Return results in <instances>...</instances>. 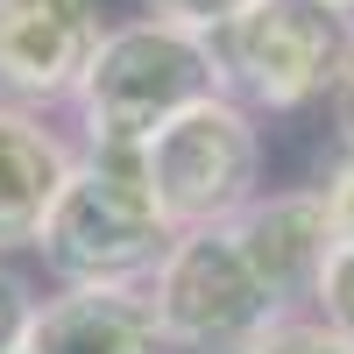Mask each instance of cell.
<instances>
[{
  "instance_id": "30bf717a",
  "label": "cell",
  "mask_w": 354,
  "mask_h": 354,
  "mask_svg": "<svg viewBox=\"0 0 354 354\" xmlns=\"http://www.w3.org/2000/svg\"><path fill=\"white\" fill-rule=\"evenodd\" d=\"M142 8H149V21H163V28H185V36L213 43L220 28H234L241 15H255L262 0H142Z\"/></svg>"
},
{
  "instance_id": "6da1fadb",
  "label": "cell",
  "mask_w": 354,
  "mask_h": 354,
  "mask_svg": "<svg viewBox=\"0 0 354 354\" xmlns=\"http://www.w3.org/2000/svg\"><path fill=\"white\" fill-rule=\"evenodd\" d=\"M170 220L156 213L149 185H142V163L135 149H93V156H71V177L57 192L50 220L36 234V248L64 290L78 283H100V290H142L163 255H170Z\"/></svg>"
},
{
  "instance_id": "5b68a950",
  "label": "cell",
  "mask_w": 354,
  "mask_h": 354,
  "mask_svg": "<svg viewBox=\"0 0 354 354\" xmlns=\"http://www.w3.org/2000/svg\"><path fill=\"white\" fill-rule=\"evenodd\" d=\"M205 50H213L220 93L234 106L290 113V106H305L319 93H333L354 36H347V21H326L319 8H305V0H262L255 15L220 28Z\"/></svg>"
},
{
  "instance_id": "5bb4252c",
  "label": "cell",
  "mask_w": 354,
  "mask_h": 354,
  "mask_svg": "<svg viewBox=\"0 0 354 354\" xmlns=\"http://www.w3.org/2000/svg\"><path fill=\"white\" fill-rule=\"evenodd\" d=\"M319 198H326V213H333L340 248H354V156H340V163H333V177L319 185Z\"/></svg>"
},
{
  "instance_id": "9a60e30c",
  "label": "cell",
  "mask_w": 354,
  "mask_h": 354,
  "mask_svg": "<svg viewBox=\"0 0 354 354\" xmlns=\"http://www.w3.org/2000/svg\"><path fill=\"white\" fill-rule=\"evenodd\" d=\"M333 128H340L347 156H354V50H347V64H340V78H333Z\"/></svg>"
},
{
  "instance_id": "ba28073f",
  "label": "cell",
  "mask_w": 354,
  "mask_h": 354,
  "mask_svg": "<svg viewBox=\"0 0 354 354\" xmlns=\"http://www.w3.org/2000/svg\"><path fill=\"white\" fill-rule=\"evenodd\" d=\"M28 354H163V333L142 290L78 283V290H57L50 305H36Z\"/></svg>"
},
{
  "instance_id": "9c48e42d",
  "label": "cell",
  "mask_w": 354,
  "mask_h": 354,
  "mask_svg": "<svg viewBox=\"0 0 354 354\" xmlns=\"http://www.w3.org/2000/svg\"><path fill=\"white\" fill-rule=\"evenodd\" d=\"M71 177V149L57 142L36 113L0 106V255L36 248V234L50 220L57 192Z\"/></svg>"
},
{
  "instance_id": "4fadbf2b",
  "label": "cell",
  "mask_w": 354,
  "mask_h": 354,
  "mask_svg": "<svg viewBox=\"0 0 354 354\" xmlns=\"http://www.w3.org/2000/svg\"><path fill=\"white\" fill-rule=\"evenodd\" d=\"M248 354H354L347 340H333L319 319H290V326H277L270 340H255Z\"/></svg>"
},
{
  "instance_id": "52a82bcc",
  "label": "cell",
  "mask_w": 354,
  "mask_h": 354,
  "mask_svg": "<svg viewBox=\"0 0 354 354\" xmlns=\"http://www.w3.org/2000/svg\"><path fill=\"white\" fill-rule=\"evenodd\" d=\"M234 234H241V248L255 255V270L270 277V290L283 298V312L298 319V305L319 298V277H326V262L340 248L333 234V213L319 192H277V198H248L241 213H234Z\"/></svg>"
},
{
  "instance_id": "7c38bea8",
  "label": "cell",
  "mask_w": 354,
  "mask_h": 354,
  "mask_svg": "<svg viewBox=\"0 0 354 354\" xmlns=\"http://www.w3.org/2000/svg\"><path fill=\"white\" fill-rule=\"evenodd\" d=\"M28 326H36V298L15 270H0V354H28Z\"/></svg>"
},
{
  "instance_id": "7a4b0ae2",
  "label": "cell",
  "mask_w": 354,
  "mask_h": 354,
  "mask_svg": "<svg viewBox=\"0 0 354 354\" xmlns=\"http://www.w3.org/2000/svg\"><path fill=\"white\" fill-rule=\"evenodd\" d=\"M142 298L156 312L163 347H185V354H248L255 340L290 326L283 298L270 290V277L255 270V255L241 248L234 220L177 234L163 270L142 283Z\"/></svg>"
},
{
  "instance_id": "8992f818",
  "label": "cell",
  "mask_w": 354,
  "mask_h": 354,
  "mask_svg": "<svg viewBox=\"0 0 354 354\" xmlns=\"http://www.w3.org/2000/svg\"><path fill=\"white\" fill-rule=\"evenodd\" d=\"M106 28L93 0H0V93L71 100Z\"/></svg>"
},
{
  "instance_id": "8fae6325",
  "label": "cell",
  "mask_w": 354,
  "mask_h": 354,
  "mask_svg": "<svg viewBox=\"0 0 354 354\" xmlns=\"http://www.w3.org/2000/svg\"><path fill=\"white\" fill-rule=\"evenodd\" d=\"M312 305H319V326L354 347V248H333V262H326V277H319V298H312Z\"/></svg>"
},
{
  "instance_id": "277c9868",
  "label": "cell",
  "mask_w": 354,
  "mask_h": 354,
  "mask_svg": "<svg viewBox=\"0 0 354 354\" xmlns=\"http://www.w3.org/2000/svg\"><path fill=\"white\" fill-rule=\"evenodd\" d=\"M135 163H142V185H149L156 213L170 220V234H198V227L234 220L255 198L262 135H255L248 106H234L227 93H213V100L185 106L177 121H163L135 149Z\"/></svg>"
},
{
  "instance_id": "3957f363",
  "label": "cell",
  "mask_w": 354,
  "mask_h": 354,
  "mask_svg": "<svg viewBox=\"0 0 354 354\" xmlns=\"http://www.w3.org/2000/svg\"><path fill=\"white\" fill-rule=\"evenodd\" d=\"M220 93V71H213V50L185 28H163V21H121L106 28L100 57L85 64L78 78V121L93 135V149H142L163 121H177L185 106L213 100Z\"/></svg>"
},
{
  "instance_id": "2e32d148",
  "label": "cell",
  "mask_w": 354,
  "mask_h": 354,
  "mask_svg": "<svg viewBox=\"0 0 354 354\" xmlns=\"http://www.w3.org/2000/svg\"><path fill=\"white\" fill-rule=\"evenodd\" d=\"M305 8H319L326 21H354V0H305Z\"/></svg>"
}]
</instances>
